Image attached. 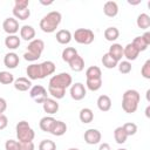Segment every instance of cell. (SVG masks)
<instances>
[{"label": "cell", "instance_id": "1", "mask_svg": "<svg viewBox=\"0 0 150 150\" xmlns=\"http://www.w3.org/2000/svg\"><path fill=\"white\" fill-rule=\"evenodd\" d=\"M61 20H62L61 13L57 11H52L40 20V28L45 33H53L61 23Z\"/></svg>", "mask_w": 150, "mask_h": 150}, {"label": "cell", "instance_id": "2", "mask_svg": "<svg viewBox=\"0 0 150 150\" xmlns=\"http://www.w3.org/2000/svg\"><path fill=\"white\" fill-rule=\"evenodd\" d=\"M141 100V95L135 89H128L124 91L122 96V109L127 114H132L137 110L138 103Z\"/></svg>", "mask_w": 150, "mask_h": 150}, {"label": "cell", "instance_id": "3", "mask_svg": "<svg viewBox=\"0 0 150 150\" xmlns=\"http://www.w3.org/2000/svg\"><path fill=\"white\" fill-rule=\"evenodd\" d=\"M43 49H45V42L41 39H34L28 43L27 50L23 54V59L30 62L36 61L41 57Z\"/></svg>", "mask_w": 150, "mask_h": 150}, {"label": "cell", "instance_id": "4", "mask_svg": "<svg viewBox=\"0 0 150 150\" xmlns=\"http://www.w3.org/2000/svg\"><path fill=\"white\" fill-rule=\"evenodd\" d=\"M15 130H16V137L19 142H32L35 137V132L30 128L27 121H20L16 124Z\"/></svg>", "mask_w": 150, "mask_h": 150}, {"label": "cell", "instance_id": "5", "mask_svg": "<svg viewBox=\"0 0 150 150\" xmlns=\"http://www.w3.org/2000/svg\"><path fill=\"white\" fill-rule=\"evenodd\" d=\"M73 82V77L68 73H60L56 75H53L49 80L48 87L53 88H61V89H67Z\"/></svg>", "mask_w": 150, "mask_h": 150}, {"label": "cell", "instance_id": "6", "mask_svg": "<svg viewBox=\"0 0 150 150\" xmlns=\"http://www.w3.org/2000/svg\"><path fill=\"white\" fill-rule=\"evenodd\" d=\"M74 40L80 43V45H90L94 39H95V34L91 29L88 28H77L74 34H73Z\"/></svg>", "mask_w": 150, "mask_h": 150}, {"label": "cell", "instance_id": "7", "mask_svg": "<svg viewBox=\"0 0 150 150\" xmlns=\"http://www.w3.org/2000/svg\"><path fill=\"white\" fill-rule=\"evenodd\" d=\"M29 96L36 102V103H42L47 97H48V94H47V89L41 86V84H36L34 87L30 88L29 90Z\"/></svg>", "mask_w": 150, "mask_h": 150}, {"label": "cell", "instance_id": "8", "mask_svg": "<svg viewBox=\"0 0 150 150\" xmlns=\"http://www.w3.org/2000/svg\"><path fill=\"white\" fill-rule=\"evenodd\" d=\"M2 28L8 34V35H15V33L19 32L20 27H19V21L14 18V16H9L6 18L2 22Z\"/></svg>", "mask_w": 150, "mask_h": 150}, {"label": "cell", "instance_id": "9", "mask_svg": "<svg viewBox=\"0 0 150 150\" xmlns=\"http://www.w3.org/2000/svg\"><path fill=\"white\" fill-rule=\"evenodd\" d=\"M86 95H87V89H86L83 83L76 82V83L71 84V87H70V96H71L73 100L81 101V100H83L86 97Z\"/></svg>", "mask_w": 150, "mask_h": 150}, {"label": "cell", "instance_id": "10", "mask_svg": "<svg viewBox=\"0 0 150 150\" xmlns=\"http://www.w3.org/2000/svg\"><path fill=\"white\" fill-rule=\"evenodd\" d=\"M84 142L89 145H95V144H98L101 138H102V135L100 132V130L97 129H94V128H90L88 130L84 131Z\"/></svg>", "mask_w": 150, "mask_h": 150}, {"label": "cell", "instance_id": "11", "mask_svg": "<svg viewBox=\"0 0 150 150\" xmlns=\"http://www.w3.org/2000/svg\"><path fill=\"white\" fill-rule=\"evenodd\" d=\"M27 76L30 81L33 80H41L42 75H41V68H40V63H32L27 67L26 69Z\"/></svg>", "mask_w": 150, "mask_h": 150}, {"label": "cell", "instance_id": "12", "mask_svg": "<svg viewBox=\"0 0 150 150\" xmlns=\"http://www.w3.org/2000/svg\"><path fill=\"white\" fill-rule=\"evenodd\" d=\"M19 62H20V59H19V55L14 52H9L5 55L4 57V63L7 68L9 69H14L19 66Z\"/></svg>", "mask_w": 150, "mask_h": 150}, {"label": "cell", "instance_id": "13", "mask_svg": "<svg viewBox=\"0 0 150 150\" xmlns=\"http://www.w3.org/2000/svg\"><path fill=\"white\" fill-rule=\"evenodd\" d=\"M59 107H60V105H59L57 101L54 100V98L47 97V98L42 102V108H43L45 112H47V114H49V115H53V114L57 112Z\"/></svg>", "mask_w": 150, "mask_h": 150}, {"label": "cell", "instance_id": "14", "mask_svg": "<svg viewBox=\"0 0 150 150\" xmlns=\"http://www.w3.org/2000/svg\"><path fill=\"white\" fill-rule=\"evenodd\" d=\"M139 55L138 49L132 45V43H128L125 47H123V56L127 59V61H134L137 59V56Z\"/></svg>", "mask_w": 150, "mask_h": 150}, {"label": "cell", "instance_id": "15", "mask_svg": "<svg viewBox=\"0 0 150 150\" xmlns=\"http://www.w3.org/2000/svg\"><path fill=\"white\" fill-rule=\"evenodd\" d=\"M14 88L19 91H27L32 87V81L28 77H18L14 80Z\"/></svg>", "mask_w": 150, "mask_h": 150}, {"label": "cell", "instance_id": "16", "mask_svg": "<svg viewBox=\"0 0 150 150\" xmlns=\"http://www.w3.org/2000/svg\"><path fill=\"white\" fill-rule=\"evenodd\" d=\"M103 13L109 16V18H114L118 14V5L115 1H107L103 5Z\"/></svg>", "mask_w": 150, "mask_h": 150}, {"label": "cell", "instance_id": "17", "mask_svg": "<svg viewBox=\"0 0 150 150\" xmlns=\"http://www.w3.org/2000/svg\"><path fill=\"white\" fill-rule=\"evenodd\" d=\"M20 36L25 41L34 40V38H35V29H34V27L29 26V25H23L22 27H20Z\"/></svg>", "mask_w": 150, "mask_h": 150}, {"label": "cell", "instance_id": "18", "mask_svg": "<svg viewBox=\"0 0 150 150\" xmlns=\"http://www.w3.org/2000/svg\"><path fill=\"white\" fill-rule=\"evenodd\" d=\"M55 122H56V120H55L54 117H52V116H45V117H42V118L40 120L39 125H40V129H41L42 131L50 134V131H52V129H53Z\"/></svg>", "mask_w": 150, "mask_h": 150}, {"label": "cell", "instance_id": "19", "mask_svg": "<svg viewBox=\"0 0 150 150\" xmlns=\"http://www.w3.org/2000/svg\"><path fill=\"white\" fill-rule=\"evenodd\" d=\"M56 41L61 45H68L71 39H73V35L68 30V29H60L56 32Z\"/></svg>", "mask_w": 150, "mask_h": 150}, {"label": "cell", "instance_id": "20", "mask_svg": "<svg viewBox=\"0 0 150 150\" xmlns=\"http://www.w3.org/2000/svg\"><path fill=\"white\" fill-rule=\"evenodd\" d=\"M109 55L115 59L117 62H120L123 57V47L120 45V43H112L109 48Z\"/></svg>", "mask_w": 150, "mask_h": 150}, {"label": "cell", "instance_id": "21", "mask_svg": "<svg viewBox=\"0 0 150 150\" xmlns=\"http://www.w3.org/2000/svg\"><path fill=\"white\" fill-rule=\"evenodd\" d=\"M40 68H41V75H42V79H45L46 76L48 75H52L54 71H55V63L53 61H43L42 63H40Z\"/></svg>", "mask_w": 150, "mask_h": 150}, {"label": "cell", "instance_id": "22", "mask_svg": "<svg viewBox=\"0 0 150 150\" xmlns=\"http://www.w3.org/2000/svg\"><path fill=\"white\" fill-rule=\"evenodd\" d=\"M97 108L101 111H108L111 108V98L108 95H101L97 98Z\"/></svg>", "mask_w": 150, "mask_h": 150}, {"label": "cell", "instance_id": "23", "mask_svg": "<svg viewBox=\"0 0 150 150\" xmlns=\"http://www.w3.org/2000/svg\"><path fill=\"white\" fill-rule=\"evenodd\" d=\"M68 64H69V67H70V69H71L73 71L79 73V71H82L83 68H84V60H83L82 56H80V55L77 54Z\"/></svg>", "mask_w": 150, "mask_h": 150}, {"label": "cell", "instance_id": "24", "mask_svg": "<svg viewBox=\"0 0 150 150\" xmlns=\"http://www.w3.org/2000/svg\"><path fill=\"white\" fill-rule=\"evenodd\" d=\"M79 117H80V121L84 124H88L90 122H93L94 120V112L90 108H82L80 110V114H79Z\"/></svg>", "mask_w": 150, "mask_h": 150}, {"label": "cell", "instance_id": "25", "mask_svg": "<svg viewBox=\"0 0 150 150\" xmlns=\"http://www.w3.org/2000/svg\"><path fill=\"white\" fill-rule=\"evenodd\" d=\"M20 43H21V40L18 35H8L5 39V46L11 50H14V49L19 48Z\"/></svg>", "mask_w": 150, "mask_h": 150}, {"label": "cell", "instance_id": "26", "mask_svg": "<svg viewBox=\"0 0 150 150\" xmlns=\"http://www.w3.org/2000/svg\"><path fill=\"white\" fill-rule=\"evenodd\" d=\"M13 15L18 20H27L30 16V9L29 8H16L13 7Z\"/></svg>", "mask_w": 150, "mask_h": 150}, {"label": "cell", "instance_id": "27", "mask_svg": "<svg viewBox=\"0 0 150 150\" xmlns=\"http://www.w3.org/2000/svg\"><path fill=\"white\" fill-rule=\"evenodd\" d=\"M66 131H67V124L62 121H56L52 131H50V134L54 135V136H62V135L66 134Z\"/></svg>", "mask_w": 150, "mask_h": 150}, {"label": "cell", "instance_id": "28", "mask_svg": "<svg viewBox=\"0 0 150 150\" xmlns=\"http://www.w3.org/2000/svg\"><path fill=\"white\" fill-rule=\"evenodd\" d=\"M136 23H137L138 28H141V29H148L150 27V16L146 13H141L137 16Z\"/></svg>", "mask_w": 150, "mask_h": 150}, {"label": "cell", "instance_id": "29", "mask_svg": "<svg viewBox=\"0 0 150 150\" xmlns=\"http://www.w3.org/2000/svg\"><path fill=\"white\" fill-rule=\"evenodd\" d=\"M118 36H120V30L116 27H108V28H105L104 38H105L107 41H110V42L116 41L118 39Z\"/></svg>", "mask_w": 150, "mask_h": 150}, {"label": "cell", "instance_id": "30", "mask_svg": "<svg viewBox=\"0 0 150 150\" xmlns=\"http://www.w3.org/2000/svg\"><path fill=\"white\" fill-rule=\"evenodd\" d=\"M76 55H77V50L74 47H66L62 50V60L67 63H69Z\"/></svg>", "mask_w": 150, "mask_h": 150}, {"label": "cell", "instance_id": "31", "mask_svg": "<svg viewBox=\"0 0 150 150\" xmlns=\"http://www.w3.org/2000/svg\"><path fill=\"white\" fill-rule=\"evenodd\" d=\"M114 138H115L117 144H123V143H125V141L128 138V135L125 134V131L122 127H117L114 130Z\"/></svg>", "mask_w": 150, "mask_h": 150}, {"label": "cell", "instance_id": "32", "mask_svg": "<svg viewBox=\"0 0 150 150\" xmlns=\"http://www.w3.org/2000/svg\"><path fill=\"white\" fill-rule=\"evenodd\" d=\"M86 77L87 79H102L101 68L97 66H90L86 70Z\"/></svg>", "mask_w": 150, "mask_h": 150}, {"label": "cell", "instance_id": "33", "mask_svg": "<svg viewBox=\"0 0 150 150\" xmlns=\"http://www.w3.org/2000/svg\"><path fill=\"white\" fill-rule=\"evenodd\" d=\"M102 64L107 68V69H112V68H115V67H117V61L115 60V59H112L110 55H109V53H105V54H103V56H102Z\"/></svg>", "mask_w": 150, "mask_h": 150}, {"label": "cell", "instance_id": "34", "mask_svg": "<svg viewBox=\"0 0 150 150\" xmlns=\"http://www.w3.org/2000/svg\"><path fill=\"white\" fill-rule=\"evenodd\" d=\"M86 86L91 91H97L102 87V79H87Z\"/></svg>", "mask_w": 150, "mask_h": 150}, {"label": "cell", "instance_id": "35", "mask_svg": "<svg viewBox=\"0 0 150 150\" xmlns=\"http://www.w3.org/2000/svg\"><path fill=\"white\" fill-rule=\"evenodd\" d=\"M48 94H50L54 100H61V98H63L64 95H66V89L48 87Z\"/></svg>", "mask_w": 150, "mask_h": 150}, {"label": "cell", "instance_id": "36", "mask_svg": "<svg viewBox=\"0 0 150 150\" xmlns=\"http://www.w3.org/2000/svg\"><path fill=\"white\" fill-rule=\"evenodd\" d=\"M14 82V75L7 70L0 71V83L2 84H11Z\"/></svg>", "mask_w": 150, "mask_h": 150}, {"label": "cell", "instance_id": "37", "mask_svg": "<svg viewBox=\"0 0 150 150\" xmlns=\"http://www.w3.org/2000/svg\"><path fill=\"white\" fill-rule=\"evenodd\" d=\"M39 150H56V144L52 139H43L39 144Z\"/></svg>", "mask_w": 150, "mask_h": 150}, {"label": "cell", "instance_id": "38", "mask_svg": "<svg viewBox=\"0 0 150 150\" xmlns=\"http://www.w3.org/2000/svg\"><path fill=\"white\" fill-rule=\"evenodd\" d=\"M137 49H138V52L141 53V52H144L146 48H148V45L145 43V41L143 40V38L142 36H136L134 40H132V42H131Z\"/></svg>", "mask_w": 150, "mask_h": 150}, {"label": "cell", "instance_id": "39", "mask_svg": "<svg viewBox=\"0 0 150 150\" xmlns=\"http://www.w3.org/2000/svg\"><path fill=\"white\" fill-rule=\"evenodd\" d=\"M122 128L124 129V131H125V134L128 135V137H129V136H134V135L137 132V125H136L135 123H132V122H127V123H124V124L122 125Z\"/></svg>", "mask_w": 150, "mask_h": 150}, {"label": "cell", "instance_id": "40", "mask_svg": "<svg viewBox=\"0 0 150 150\" xmlns=\"http://www.w3.org/2000/svg\"><path fill=\"white\" fill-rule=\"evenodd\" d=\"M117 67H118V71L122 73V74H129L131 71V63L129 61H120L117 63Z\"/></svg>", "mask_w": 150, "mask_h": 150}, {"label": "cell", "instance_id": "41", "mask_svg": "<svg viewBox=\"0 0 150 150\" xmlns=\"http://www.w3.org/2000/svg\"><path fill=\"white\" fill-rule=\"evenodd\" d=\"M6 150H20V143L15 139H7L5 143Z\"/></svg>", "mask_w": 150, "mask_h": 150}, {"label": "cell", "instance_id": "42", "mask_svg": "<svg viewBox=\"0 0 150 150\" xmlns=\"http://www.w3.org/2000/svg\"><path fill=\"white\" fill-rule=\"evenodd\" d=\"M141 74L144 79L150 80V60H146L144 62V64L142 66V69H141Z\"/></svg>", "mask_w": 150, "mask_h": 150}, {"label": "cell", "instance_id": "43", "mask_svg": "<svg viewBox=\"0 0 150 150\" xmlns=\"http://www.w3.org/2000/svg\"><path fill=\"white\" fill-rule=\"evenodd\" d=\"M29 6V0H15L14 1V7L16 8H28Z\"/></svg>", "mask_w": 150, "mask_h": 150}, {"label": "cell", "instance_id": "44", "mask_svg": "<svg viewBox=\"0 0 150 150\" xmlns=\"http://www.w3.org/2000/svg\"><path fill=\"white\" fill-rule=\"evenodd\" d=\"M20 143V150H34V143L32 142H19Z\"/></svg>", "mask_w": 150, "mask_h": 150}, {"label": "cell", "instance_id": "45", "mask_svg": "<svg viewBox=\"0 0 150 150\" xmlns=\"http://www.w3.org/2000/svg\"><path fill=\"white\" fill-rule=\"evenodd\" d=\"M8 125V118L6 115L0 114V130H4Z\"/></svg>", "mask_w": 150, "mask_h": 150}, {"label": "cell", "instance_id": "46", "mask_svg": "<svg viewBox=\"0 0 150 150\" xmlns=\"http://www.w3.org/2000/svg\"><path fill=\"white\" fill-rule=\"evenodd\" d=\"M7 109V102L4 97H0V114H4Z\"/></svg>", "mask_w": 150, "mask_h": 150}, {"label": "cell", "instance_id": "47", "mask_svg": "<svg viewBox=\"0 0 150 150\" xmlns=\"http://www.w3.org/2000/svg\"><path fill=\"white\" fill-rule=\"evenodd\" d=\"M142 38H143V40L145 41V43L149 46L150 45V32H145L143 35H141Z\"/></svg>", "mask_w": 150, "mask_h": 150}, {"label": "cell", "instance_id": "48", "mask_svg": "<svg viewBox=\"0 0 150 150\" xmlns=\"http://www.w3.org/2000/svg\"><path fill=\"white\" fill-rule=\"evenodd\" d=\"M98 150H111V149H110V145L108 143H101L98 146Z\"/></svg>", "mask_w": 150, "mask_h": 150}, {"label": "cell", "instance_id": "49", "mask_svg": "<svg viewBox=\"0 0 150 150\" xmlns=\"http://www.w3.org/2000/svg\"><path fill=\"white\" fill-rule=\"evenodd\" d=\"M54 1L53 0H50V1H43V0H40V4L41 5H45V6H48V5H52Z\"/></svg>", "mask_w": 150, "mask_h": 150}, {"label": "cell", "instance_id": "50", "mask_svg": "<svg viewBox=\"0 0 150 150\" xmlns=\"http://www.w3.org/2000/svg\"><path fill=\"white\" fill-rule=\"evenodd\" d=\"M149 111H150V105H148V107H146V109H145V116H146V117H149V116H150Z\"/></svg>", "mask_w": 150, "mask_h": 150}, {"label": "cell", "instance_id": "51", "mask_svg": "<svg viewBox=\"0 0 150 150\" xmlns=\"http://www.w3.org/2000/svg\"><path fill=\"white\" fill-rule=\"evenodd\" d=\"M68 150H80V149H77V148H70V149H68Z\"/></svg>", "mask_w": 150, "mask_h": 150}, {"label": "cell", "instance_id": "52", "mask_svg": "<svg viewBox=\"0 0 150 150\" xmlns=\"http://www.w3.org/2000/svg\"><path fill=\"white\" fill-rule=\"evenodd\" d=\"M117 150H127V149H117Z\"/></svg>", "mask_w": 150, "mask_h": 150}]
</instances>
